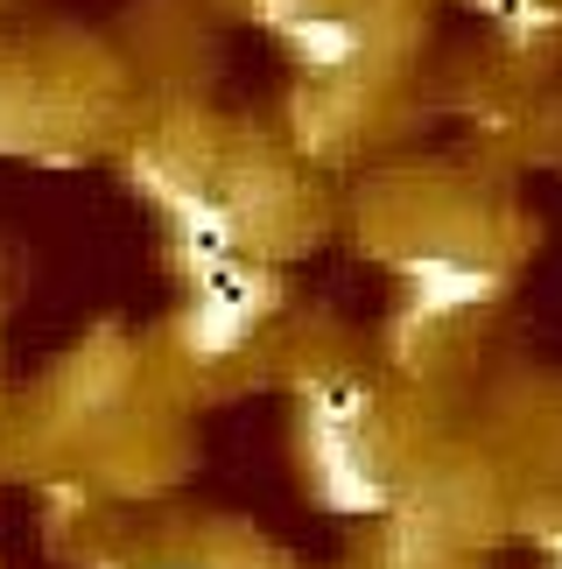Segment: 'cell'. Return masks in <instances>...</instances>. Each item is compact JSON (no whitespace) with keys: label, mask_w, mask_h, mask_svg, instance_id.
<instances>
[{"label":"cell","mask_w":562,"mask_h":569,"mask_svg":"<svg viewBox=\"0 0 562 569\" xmlns=\"http://www.w3.org/2000/svg\"><path fill=\"white\" fill-rule=\"evenodd\" d=\"M302 457H310L317 499L338 513H380L387 471L365 443V393L352 380H310L302 387Z\"/></svg>","instance_id":"cell-1"},{"label":"cell","mask_w":562,"mask_h":569,"mask_svg":"<svg viewBox=\"0 0 562 569\" xmlns=\"http://www.w3.org/2000/svg\"><path fill=\"white\" fill-rule=\"evenodd\" d=\"M401 281H408L415 317H429V323H436V317H458V310H479V302L500 289L485 260H464V253H415L401 268Z\"/></svg>","instance_id":"cell-4"},{"label":"cell","mask_w":562,"mask_h":569,"mask_svg":"<svg viewBox=\"0 0 562 569\" xmlns=\"http://www.w3.org/2000/svg\"><path fill=\"white\" fill-rule=\"evenodd\" d=\"M281 42L295 50V63H310V71H352L359 50H365V29L352 14H331V8H302Z\"/></svg>","instance_id":"cell-5"},{"label":"cell","mask_w":562,"mask_h":569,"mask_svg":"<svg viewBox=\"0 0 562 569\" xmlns=\"http://www.w3.org/2000/svg\"><path fill=\"white\" fill-rule=\"evenodd\" d=\"M555 569H562V535H555Z\"/></svg>","instance_id":"cell-7"},{"label":"cell","mask_w":562,"mask_h":569,"mask_svg":"<svg viewBox=\"0 0 562 569\" xmlns=\"http://www.w3.org/2000/svg\"><path fill=\"white\" fill-rule=\"evenodd\" d=\"M134 177L155 190V204L169 211V226H177V247L190 268H204V260H225L232 247H240V218H232L211 190H198L190 177H177V169H162L155 156L134 162Z\"/></svg>","instance_id":"cell-3"},{"label":"cell","mask_w":562,"mask_h":569,"mask_svg":"<svg viewBox=\"0 0 562 569\" xmlns=\"http://www.w3.org/2000/svg\"><path fill=\"white\" fill-rule=\"evenodd\" d=\"M253 8H261L268 29H289V21H295L302 8H317V0H253Z\"/></svg>","instance_id":"cell-6"},{"label":"cell","mask_w":562,"mask_h":569,"mask_svg":"<svg viewBox=\"0 0 562 569\" xmlns=\"http://www.w3.org/2000/svg\"><path fill=\"white\" fill-rule=\"evenodd\" d=\"M198 289H190V310H183V345H190V359H225V352H240V345L253 338V323H261L268 310V274H253L240 268V260H204L198 274Z\"/></svg>","instance_id":"cell-2"}]
</instances>
